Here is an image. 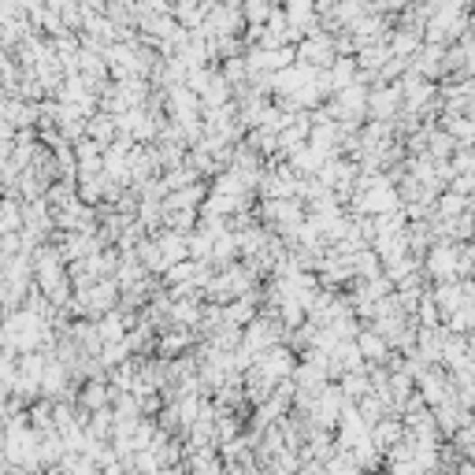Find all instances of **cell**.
Listing matches in <instances>:
<instances>
[{
  "instance_id": "cell-1",
  "label": "cell",
  "mask_w": 475,
  "mask_h": 475,
  "mask_svg": "<svg viewBox=\"0 0 475 475\" xmlns=\"http://www.w3.org/2000/svg\"><path fill=\"white\" fill-rule=\"evenodd\" d=\"M264 224L279 234H290L297 231L305 219H308V205L301 197H260V212H257Z\"/></svg>"
},
{
  "instance_id": "cell-2",
  "label": "cell",
  "mask_w": 475,
  "mask_h": 475,
  "mask_svg": "<svg viewBox=\"0 0 475 475\" xmlns=\"http://www.w3.org/2000/svg\"><path fill=\"white\" fill-rule=\"evenodd\" d=\"M368 97H371V82L357 78V82H350L345 89L331 93V97H327V108H331V115L342 119V123H368Z\"/></svg>"
},
{
  "instance_id": "cell-3",
  "label": "cell",
  "mask_w": 475,
  "mask_h": 475,
  "mask_svg": "<svg viewBox=\"0 0 475 475\" xmlns=\"http://www.w3.org/2000/svg\"><path fill=\"white\" fill-rule=\"evenodd\" d=\"M424 275H427V282L461 279V249H457V242L438 238V242L424 252Z\"/></svg>"
},
{
  "instance_id": "cell-4",
  "label": "cell",
  "mask_w": 475,
  "mask_h": 475,
  "mask_svg": "<svg viewBox=\"0 0 475 475\" xmlns=\"http://www.w3.org/2000/svg\"><path fill=\"white\" fill-rule=\"evenodd\" d=\"M164 108H168V119H175L182 126L205 119V97H201L194 86H186V82L182 86H171L164 93Z\"/></svg>"
},
{
  "instance_id": "cell-5",
  "label": "cell",
  "mask_w": 475,
  "mask_h": 475,
  "mask_svg": "<svg viewBox=\"0 0 475 475\" xmlns=\"http://www.w3.org/2000/svg\"><path fill=\"white\" fill-rule=\"evenodd\" d=\"M345 405H350V401H345V394H342V383H338V379H331V383H327L320 394H315V405L308 408L305 416H308L315 427L334 431L338 420H342V408H345Z\"/></svg>"
},
{
  "instance_id": "cell-6",
  "label": "cell",
  "mask_w": 475,
  "mask_h": 475,
  "mask_svg": "<svg viewBox=\"0 0 475 475\" xmlns=\"http://www.w3.org/2000/svg\"><path fill=\"white\" fill-rule=\"evenodd\" d=\"M401 112H405L401 82H375L368 97V119H397Z\"/></svg>"
},
{
  "instance_id": "cell-7",
  "label": "cell",
  "mask_w": 475,
  "mask_h": 475,
  "mask_svg": "<svg viewBox=\"0 0 475 475\" xmlns=\"http://www.w3.org/2000/svg\"><path fill=\"white\" fill-rule=\"evenodd\" d=\"M249 23H245V12H242V0H219V5L208 12L205 19V30L208 34H242Z\"/></svg>"
},
{
  "instance_id": "cell-8",
  "label": "cell",
  "mask_w": 475,
  "mask_h": 475,
  "mask_svg": "<svg viewBox=\"0 0 475 475\" xmlns=\"http://www.w3.org/2000/svg\"><path fill=\"white\" fill-rule=\"evenodd\" d=\"M297 59L312 63V68H331V63L338 59L334 34H331V30H315V34L301 38V41H297Z\"/></svg>"
},
{
  "instance_id": "cell-9",
  "label": "cell",
  "mask_w": 475,
  "mask_h": 475,
  "mask_svg": "<svg viewBox=\"0 0 475 475\" xmlns=\"http://www.w3.org/2000/svg\"><path fill=\"white\" fill-rule=\"evenodd\" d=\"M257 364L275 379V383H282V379H294V371H297V350L290 342H275L271 350H264L257 357Z\"/></svg>"
},
{
  "instance_id": "cell-10",
  "label": "cell",
  "mask_w": 475,
  "mask_h": 475,
  "mask_svg": "<svg viewBox=\"0 0 475 475\" xmlns=\"http://www.w3.org/2000/svg\"><path fill=\"white\" fill-rule=\"evenodd\" d=\"M408 68L424 78H446V45H434V41H424V49L408 59Z\"/></svg>"
},
{
  "instance_id": "cell-11",
  "label": "cell",
  "mask_w": 475,
  "mask_h": 475,
  "mask_svg": "<svg viewBox=\"0 0 475 475\" xmlns=\"http://www.w3.org/2000/svg\"><path fill=\"white\" fill-rule=\"evenodd\" d=\"M424 26H408V23H397L394 30H390V38H387V45H390V52L394 56H401V59H413L420 49H424Z\"/></svg>"
},
{
  "instance_id": "cell-12",
  "label": "cell",
  "mask_w": 475,
  "mask_h": 475,
  "mask_svg": "<svg viewBox=\"0 0 475 475\" xmlns=\"http://www.w3.org/2000/svg\"><path fill=\"white\" fill-rule=\"evenodd\" d=\"M357 345H361V353H364V361H368V364H383V361H390V353H394L390 338H387L383 331H379L375 324H364V327H361Z\"/></svg>"
},
{
  "instance_id": "cell-13",
  "label": "cell",
  "mask_w": 475,
  "mask_h": 475,
  "mask_svg": "<svg viewBox=\"0 0 475 475\" xmlns=\"http://www.w3.org/2000/svg\"><path fill=\"white\" fill-rule=\"evenodd\" d=\"M115 401V390L108 383V375L101 379H86V383L78 387V405L86 408V413H97V408H108Z\"/></svg>"
},
{
  "instance_id": "cell-14",
  "label": "cell",
  "mask_w": 475,
  "mask_h": 475,
  "mask_svg": "<svg viewBox=\"0 0 475 475\" xmlns=\"http://www.w3.org/2000/svg\"><path fill=\"white\" fill-rule=\"evenodd\" d=\"M186 471L215 475V471H227V461H224V453H219V446H201V450L186 453Z\"/></svg>"
},
{
  "instance_id": "cell-15",
  "label": "cell",
  "mask_w": 475,
  "mask_h": 475,
  "mask_svg": "<svg viewBox=\"0 0 475 475\" xmlns=\"http://www.w3.org/2000/svg\"><path fill=\"white\" fill-rule=\"evenodd\" d=\"M287 160L294 164V171H297V175H305V178H308V175H320V168L327 164V156H324L320 149H315V145H301L297 152H290V156H287Z\"/></svg>"
},
{
  "instance_id": "cell-16",
  "label": "cell",
  "mask_w": 475,
  "mask_h": 475,
  "mask_svg": "<svg viewBox=\"0 0 475 475\" xmlns=\"http://www.w3.org/2000/svg\"><path fill=\"white\" fill-rule=\"evenodd\" d=\"M171 12H175V19H178L186 30H197V26H205V19H208V5H205V0H175Z\"/></svg>"
},
{
  "instance_id": "cell-17",
  "label": "cell",
  "mask_w": 475,
  "mask_h": 475,
  "mask_svg": "<svg viewBox=\"0 0 475 475\" xmlns=\"http://www.w3.org/2000/svg\"><path fill=\"white\" fill-rule=\"evenodd\" d=\"M89 138H97L105 149L119 138V119L112 115V112H93L89 115Z\"/></svg>"
},
{
  "instance_id": "cell-18",
  "label": "cell",
  "mask_w": 475,
  "mask_h": 475,
  "mask_svg": "<svg viewBox=\"0 0 475 475\" xmlns=\"http://www.w3.org/2000/svg\"><path fill=\"white\" fill-rule=\"evenodd\" d=\"M390 56H394V52H390L387 41H371V45H364V49L357 52V63H361L364 71H375V75H379V71L387 68V59H390Z\"/></svg>"
},
{
  "instance_id": "cell-19",
  "label": "cell",
  "mask_w": 475,
  "mask_h": 475,
  "mask_svg": "<svg viewBox=\"0 0 475 475\" xmlns=\"http://www.w3.org/2000/svg\"><path fill=\"white\" fill-rule=\"evenodd\" d=\"M342 394H345V401H361L364 394H371L375 387H371V375H368V368L364 371H345L342 379Z\"/></svg>"
},
{
  "instance_id": "cell-20",
  "label": "cell",
  "mask_w": 475,
  "mask_h": 475,
  "mask_svg": "<svg viewBox=\"0 0 475 475\" xmlns=\"http://www.w3.org/2000/svg\"><path fill=\"white\" fill-rule=\"evenodd\" d=\"M327 71H331V82H334V93H338V89H345L350 82H357L361 63H357V56H338Z\"/></svg>"
},
{
  "instance_id": "cell-21",
  "label": "cell",
  "mask_w": 475,
  "mask_h": 475,
  "mask_svg": "<svg viewBox=\"0 0 475 475\" xmlns=\"http://www.w3.org/2000/svg\"><path fill=\"white\" fill-rule=\"evenodd\" d=\"M464 357H468V334L450 331L446 334V345H442V368H457Z\"/></svg>"
},
{
  "instance_id": "cell-22",
  "label": "cell",
  "mask_w": 475,
  "mask_h": 475,
  "mask_svg": "<svg viewBox=\"0 0 475 475\" xmlns=\"http://www.w3.org/2000/svg\"><path fill=\"white\" fill-rule=\"evenodd\" d=\"M416 324L420 327H438V324H446V315H442L438 301H434V290L427 287L424 297H420V308H416Z\"/></svg>"
},
{
  "instance_id": "cell-23",
  "label": "cell",
  "mask_w": 475,
  "mask_h": 475,
  "mask_svg": "<svg viewBox=\"0 0 475 475\" xmlns=\"http://www.w3.org/2000/svg\"><path fill=\"white\" fill-rule=\"evenodd\" d=\"M78 197L86 205H105V171L101 175H78Z\"/></svg>"
},
{
  "instance_id": "cell-24",
  "label": "cell",
  "mask_w": 475,
  "mask_h": 475,
  "mask_svg": "<svg viewBox=\"0 0 475 475\" xmlns=\"http://www.w3.org/2000/svg\"><path fill=\"white\" fill-rule=\"evenodd\" d=\"M275 8H279L275 0H242V12H245V23L249 26H264Z\"/></svg>"
},
{
  "instance_id": "cell-25",
  "label": "cell",
  "mask_w": 475,
  "mask_h": 475,
  "mask_svg": "<svg viewBox=\"0 0 475 475\" xmlns=\"http://www.w3.org/2000/svg\"><path fill=\"white\" fill-rule=\"evenodd\" d=\"M357 408H361V416H364V420H368V424H371V427H375V424H379V420H383V416H387V413H390V405H387V401H383V397H379V394H375V390H371V394H364V397H361V401H357Z\"/></svg>"
},
{
  "instance_id": "cell-26",
  "label": "cell",
  "mask_w": 475,
  "mask_h": 475,
  "mask_svg": "<svg viewBox=\"0 0 475 475\" xmlns=\"http://www.w3.org/2000/svg\"><path fill=\"white\" fill-rule=\"evenodd\" d=\"M297 63V45H279V49H264V68L268 71H282Z\"/></svg>"
},
{
  "instance_id": "cell-27",
  "label": "cell",
  "mask_w": 475,
  "mask_h": 475,
  "mask_svg": "<svg viewBox=\"0 0 475 475\" xmlns=\"http://www.w3.org/2000/svg\"><path fill=\"white\" fill-rule=\"evenodd\" d=\"M212 249H215V234H208L205 227L189 231V257H194V260H212Z\"/></svg>"
},
{
  "instance_id": "cell-28",
  "label": "cell",
  "mask_w": 475,
  "mask_h": 475,
  "mask_svg": "<svg viewBox=\"0 0 475 475\" xmlns=\"http://www.w3.org/2000/svg\"><path fill=\"white\" fill-rule=\"evenodd\" d=\"M446 327H450V331H457V334H471V331H475V308L464 301L457 312H450V315H446Z\"/></svg>"
},
{
  "instance_id": "cell-29",
  "label": "cell",
  "mask_w": 475,
  "mask_h": 475,
  "mask_svg": "<svg viewBox=\"0 0 475 475\" xmlns=\"http://www.w3.org/2000/svg\"><path fill=\"white\" fill-rule=\"evenodd\" d=\"M268 471H301V450H290V446H282L268 464Z\"/></svg>"
},
{
  "instance_id": "cell-30",
  "label": "cell",
  "mask_w": 475,
  "mask_h": 475,
  "mask_svg": "<svg viewBox=\"0 0 475 475\" xmlns=\"http://www.w3.org/2000/svg\"><path fill=\"white\" fill-rule=\"evenodd\" d=\"M134 357V350L126 345V338L123 342H105V350H101V361H105V368L112 371L115 364H123V361H131Z\"/></svg>"
},
{
  "instance_id": "cell-31",
  "label": "cell",
  "mask_w": 475,
  "mask_h": 475,
  "mask_svg": "<svg viewBox=\"0 0 475 475\" xmlns=\"http://www.w3.org/2000/svg\"><path fill=\"white\" fill-rule=\"evenodd\" d=\"M453 168H457V175H461V171L475 175V145H461V149L453 152Z\"/></svg>"
},
{
  "instance_id": "cell-32",
  "label": "cell",
  "mask_w": 475,
  "mask_h": 475,
  "mask_svg": "<svg viewBox=\"0 0 475 475\" xmlns=\"http://www.w3.org/2000/svg\"><path fill=\"white\" fill-rule=\"evenodd\" d=\"M461 41H464V56H468V59H464V75L475 78V30H471V34H464Z\"/></svg>"
},
{
  "instance_id": "cell-33",
  "label": "cell",
  "mask_w": 475,
  "mask_h": 475,
  "mask_svg": "<svg viewBox=\"0 0 475 475\" xmlns=\"http://www.w3.org/2000/svg\"><path fill=\"white\" fill-rule=\"evenodd\" d=\"M464 5H468V8H475V0H464Z\"/></svg>"
},
{
  "instance_id": "cell-34",
  "label": "cell",
  "mask_w": 475,
  "mask_h": 475,
  "mask_svg": "<svg viewBox=\"0 0 475 475\" xmlns=\"http://www.w3.org/2000/svg\"><path fill=\"white\" fill-rule=\"evenodd\" d=\"M468 305H471V308H475V297H468Z\"/></svg>"
}]
</instances>
